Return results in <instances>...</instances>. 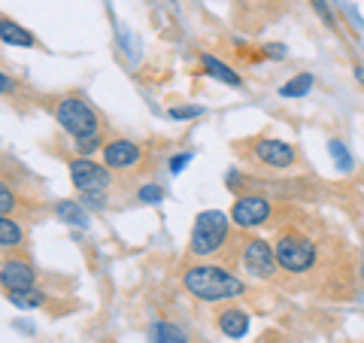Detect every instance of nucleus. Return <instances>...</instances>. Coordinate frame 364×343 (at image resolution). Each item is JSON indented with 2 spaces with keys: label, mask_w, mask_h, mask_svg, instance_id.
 <instances>
[{
  "label": "nucleus",
  "mask_w": 364,
  "mask_h": 343,
  "mask_svg": "<svg viewBox=\"0 0 364 343\" xmlns=\"http://www.w3.org/2000/svg\"><path fill=\"white\" fill-rule=\"evenodd\" d=\"M182 285L191 298L219 304V301H234L246 295V283L237 273L225 270L222 265H210V261H198L182 270Z\"/></svg>",
  "instance_id": "1"
},
{
  "label": "nucleus",
  "mask_w": 364,
  "mask_h": 343,
  "mask_svg": "<svg viewBox=\"0 0 364 343\" xmlns=\"http://www.w3.org/2000/svg\"><path fill=\"white\" fill-rule=\"evenodd\" d=\"M228 231H231V213L222 210H203L198 213L195 228L188 237V255L191 258H210L225 246Z\"/></svg>",
  "instance_id": "2"
},
{
  "label": "nucleus",
  "mask_w": 364,
  "mask_h": 343,
  "mask_svg": "<svg viewBox=\"0 0 364 343\" xmlns=\"http://www.w3.org/2000/svg\"><path fill=\"white\" fill-rule=\"evenodd\" d=\"M273 253H277V265L286 270V273H306L316 268V243L310 237H304L298 231H286L277 237V243H273Z\"/></svg>",
  "instance_id": "3"
},
{
  "label": "nucleus",
  "mask_w": 364,
  "mask_h": 343,
  "mask_svg": "<svg viewBox=\"0 0 364 343\" xmlns=\"http://www.w3.org/2000/svg\"><path fill=\"white\" fill-rule=\"evenodd\" d=\"M55 122L61 125L64 134H70L73 140H85V137H97L100 134V119L95 107L82 97H64L55 107Z\"/></svg>",
  "instance_id": "4"
},
{
  "label": "nucleus",
  "mask_w": 364,
  "mask_h": 343,
  "mask_svg": "<svg viewBox=\"0 0 364 343\" xmlns=\"http://www.w3.org/2000/svg\"><path fill=\"white\" fill-rule=\"evenodd\" d=\"M67 170H70V182H73V189L79 194H107L109 186H112L109 167L91 162V158H85V155L70 158Z\"/></svg>",
  "instance_id": "5"
},
{
  "label": "nucleus",
  "mask_w": 364,
  "mask_h": 343,
  "mask_svg": "<svg viewBox=\"0 0 364 343\" xmlns=\"http://www.w3.org/2000/svg\"><path fill=\"white\" fill-rule=\"evenodd\" d=\"M240 268L255 280H270L279 268L277 253H273V246L267 243V240L252 237V240H246L243 249H240Z\"/></svg>",
  "instance_id": "6"
},
{
  "label": "nucleus",
  "mask_w": 364,
  "mask_h": 343,
  "mask_svg": "<svg viewBox=\"0 0 364 343\" xmlns=\"http://www.w3.org/2000/svg\"><path fill=\"white\" fill-rule=\"evenodd\" d=\"M270 201L261 198V194H240L231 207V225L240 228V231H252V228L264 225L270 219Z\"/></svg>",
  "instance_id": "7"
},
{
  "label": "nucleus",
  "mask_w": 364,
  "mask_h": 343,
  "mask_svg": "<svg viewBox=\"0 0 364 343\" xmlns=\"http://www.w3.org/2000/svg\"><path fill=\"white\" fill-rule=\"evenodd\" d=\"M252 155L255 162H261L264 167H273V170H286L298 162V152L289 140H279V137H261L252 146Z\"/></svg>",
  "instance_id": "8"
},
{
  "label": "nucleus",
  "mask_w": 364,
  "mask_h": 343,
  "mask_svg": "<svg viewBox=\"0 0 364 343\" xmlns=\"http://www.w3.org/2000/svg\"><path fill=\"white\" fill-rule=\"evenodd\" d=\"M0 285H4L6 295L13 292H28L37 285V270L31 268L28 258H4V265H0Z\"/></svg>",
  "instance_id": "9"
},
{
  "label": "nucleus",
  "mask_w": 364,
  "mask_h": 343,
  "mask_svg": "<svg viewBox=\"0 0 364 343\" xmlns=\"http://www.w3.org/2000/svg\"><path fill=\"white\" fill-rule=\"evenodd\" d=\"M100 155H104V164L109 170H128V167H136L143 162V146L128 140V137H116V140L104 143Z\"/></svg>",
  "instance_id": "10"
},
{
  "label": "nucleus",
  "mask_w": 364,
  "mask_h": 343,
  "mask_svg": "<svg viewBox=\"0 0 364 343\" xmlns=\"http://www.w3.org/2000/svg\"><path fill=\"white\" fill-rule=\"evenodd\" d=\"M215 325H219V331L225 337L240 340V337L249 334V313L243 310V307H225V310L215 316Z\"/></svg>",
  "instance_id": "11"
},
{
  "label": "nucleus",
  "mask_w": 364,
  "mask_h": 343,
  "mask_svg": "<svg viewBox=\"0 0 364 343\" xmlns=\"http://www.w3.org/2000/svg\"><path fill=\"white\" fill-rule=\"evenodd\" d=\"M0 40H4V46H13V49H31V46H37V37L13 19H0Z\"/></svg>",
  "instance_id": "12"
},
{
  "label": "nucleus",
  "mask_w": 364,
  "mask_h": 343,
  "mask_svg": "<svg viewBox=\"0 0 364 343\" xmlns=\"http://www.w3.org/2000/svg\"><path fill=\"white\" fill-rule=\"evenodd\" d=\"M55 216L64 222V225H70V228H88L91 225V213L85 204H79V201H58L55 204Z\"/></svg>",
  "instance_id": "13"
},
{
  "label": "nucleus",
  "mask_w": 364,
  "mask_h": 343,
  "mask_svg": "<svg viewBox=\"0 0 364 343\" xmlns=\"http://www.w3.org/2000/svg\"><path fill=\"white\" fill-rule=\"evenodd\" d=\"M200 64H203V70H207L213 79H219V83L231 85V88H240V85H243L240 73H237L234 67H228L222 58H215V55H207V52H203V55H200Z\"/></svg>",
  "instance_id": "14"
},
{
  "label": "nucleus",
  "mask_w": 364,
  "mask_h": 343,
  "mask_svg": "<svg viewBox=\"0 0 364 343\" xmlns=\"http://www.w3.org/2000/svg\"><path fill=\"white\" fill-rule=\"evenodd\" d=\"M149 343H188V334L173 322H152Z\"/></svg>",
  "instance_id": "15"
},
{
  "label": "nucleus",
  "mask_w": 364,
  "mask_h": 343,
  "mask_svg": "<svg viewBox=\"0 0 364 343\" xmlns=\"http://www.w3.org/2000/svg\"><path fill=\"white\" fill-rule=\"evenodd\" d=\"M313 85H316V76H313V73H298V76H291L289 83H282V85H279V97H289V100H294V97H306Z\"/></svg>",
  "instance_id": "16"
},
{
  "label": "nucleus",
  "mask_w": 364,
  "mask_h": 343,
  "mask_svg": "<svg viewBox=\"0 0 364 343\" xmlns=\"http://www.w3.org/2000/svg\"><path fill=\"white\" fill-rule=\"evenodd\" d=\"M21 243H25V231H21V225L16 219H9V216H4L0 219V246L6 249H18Z\"/></svg>",
  "instance_id": "17"
},
{
  "label": "nucleus",
  "mask_w": 364,
  "mask_h": 343,
  "mask_svg": "<svg viewBox=\"0 0 364 343\" xmlns=\"http://www.w3.org/2000/svg\"><path fill=\"white\" fill-rule=\"evenodd\" d=\"M328 155H331V162L337 164L340 174H352V170H355V158H352V152L346 149V143L337 140V137L328 140Z\"/></svg>",
  "instance_id": "18"
},
{
  "label": "nucleus",
  "mask_w": 364,
  "mask_h": 343,
  "mask_svg": "<svg viewBox=\"0 0 364 343\" xmlns=\"http://www.w3.org/2000/svg\"><path fill=\"white\" fill-rule=\"evenodd\" d=\"M6 301L13 304V307H18V310H37V307H43L46 304V295L33 285V289H28V292H13V295H6Z\"/></svg>",
  "instance_id": "19"
},
{
  "label": "nucleus",
  "mask_w": 364,
  "mask_h": 343,
  "mask_svg": "<svg viewBox=\"0 0 364 343\" xmlns=\"http://www.w3.org/2000/svg\"><path fill=\"white\" fill-rule=\"evenodd\" d=\"M136 201L140 204H161L164 201V189L158 182H146V186L136 189Z\"/></svg>",
  "instance_id": "20"
},
{
  "label": "nucleus",
  "mask_w": 364,
  "mask_h": 343,
  "mask_svg": "<svg viewBox=\"0 0 364 343\" xmlns=\"http://www.w3.org/2000/svg\"><path fill=\"white\" fill-rule=\"evenodd\" d=\"M167 116L173 122H188V119H200L207 116V107H170Z\"/></svg>",
  "instance_id": "21"
},
{
  "label": "nucleus",
  "mask_w": 364,
  "mask_h": 343,
  "mask_svg": "<svg viewBox=\"0 0 364 343\" xmlns=\"http://www.w3.org/2000/svg\"><path fill=\"white\" fill-rule=\"evenodd\" d=\"M97 149H104V143H100V134L97 137H85V140H76V155H95Z\"/></svg>",
  "instance_id": "22"
},
{
  "label": "nucleus",
  "mask_w": 364,
  "mask_h": 343,
  "mask_svg": "<svg viewBox=\"0 0 364 343\" xmlns=\"http://www.w3.org/2000/svg\"><path fill=\"white\" fill-rule=\"evenodd\" d=\"M191 158H195V152H176V155H173V158H170V162H167L170 174H173V176H179L182 170H186V167L191 164Z\"/></svg>",
  "instance_id": "23"
},
{
  "label": "nucleus",
  "mask_w": 364,
  "mask_h": 343,
  "mask_svg": "<svg viewBox=\"0 0 364 343\" xmlns=\"http://www.w3.org/2000/svg\"><path fill=\"white\" fill-rule=\"evenodd\" d=\"M13 210H16V191L9 189L6 182H4V186H0V213H4V216H9Z\"/></svg>",
  "instance_id": "24"
},
{
  "label": "nucleus",
  "mask_w": 364,
  "mask_h": 343,
  "mask_svg": "<svg viewBox=\"0 0 364 343\" xmlns=\"http://www.w3.org/2000/svg\"><path fill=\"white\" fill-rule=\"evenodd\" d=\"M310 4H313V9L318 13V19H322L328 28H337V19H334V13H331V6H328V0H310Z\"/></svg>",
  "instance_id": "25"
},
{
  "label": "nucleus",
  "mask_w": 364,
  "mask_h": 343,
  "mask_svg": "<svg viewBox=\"0 0 364 343\" xmlns=\"http://www.w3.org/2000/svg\"><path fill=\"white\" fill-rule=\"evenodd\" d=\"M264 55H267V58H273V61H286L289 58V52H286V46H282V43H267Z\"/></svg>",
  "instance_id": "26"
},
{
  "label": "nucleus",
  "mask_w": 364,
  "mask_h": 343,
  "mask_svg": "<svg viewBox=\"0 0 364 343\" xmlns=\"http://www.w3.org/2000/svg\"><path fill=\"white\" fill-rule=\"evenodd\" d=\"M82 204L88 210H104L107 207V194H82Z\"/></svg>",
  "instance_id": "27"
},
{
  "label": "nucleus",
  "mask_w": 364,
  "mask_h": 343,
  "mask_svg": "<svg viewBox=\"0 0 364 343\" xmlns=\"http://www.w3.org/2000/svg\"><path fill=\"white\" fill-rule=\"evenodd\" d=\"M0 85H4V95H6V97L13 95V88H16V85H13V79H9L6 73H0Z\"/></svg>",
  "instance_id": "28"
},
{
  "label": "nucleus",
  "mask_w": 364,
  "mask_h": 343,
  "mask_svg": "<svg viewBox=\"0 0 364 343\" xmlns=\"http://www.w3.org/2000/svg\"><path fill=\"white\" fill-rule=\"evenodd\" d=\"M225 182H228V186H237V182H240V174H237V170H231V174L225 176Z\"/></svg>",
  "instance_id": "29"
},
{
  "label": "nucleus",
  "mask_w": 364,
  "mask_h": 343,
  "mask_svg": "<svg viewBox=\"0 0 364 343\" xmlns=\"http://www.w3.org/2000/svg\"><path fill=\"white\" fill-rule=\"evenodd\" d=\"M355 79H358V83L364 85V67H355Z\"/></svg>",
  "instance_id": "30"
},
{
  "label": "nucleus",
  "mask_w": 364,
  "mask_h": 343,
  "mask_svg": "<svg viewBox=\"0 0 364 343\" xmlns=\"http://www.w3.org/2000/svg\"><path fill=\"white\" fill-rule=\"evenodd\" d=\"M361 280H364V261H361Z\"/></svg>",
  "instance_id": "31"
}]
</instances>
